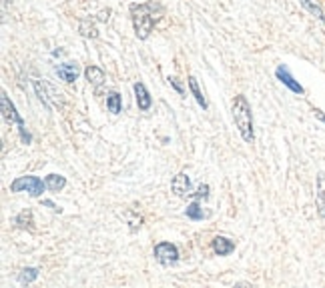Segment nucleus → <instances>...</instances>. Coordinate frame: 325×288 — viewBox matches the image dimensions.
I'll return each mask as SVG.
<instances>
[{
    "label": "nucleus",
    "instance_id": "nucleus-1",
    "mask_svg": "<svg viewBox=\"0 0 325 288\" xmlns=\"http://www.w3.org/2000/svg\"><path fill=\"white\" fill-rule=\"evenodd\" d=\"M161 6L147 2V4H132L130 6V18H132V26L139 38H147L153 26L159 22L161 18Z\"/></svg>",
    "mask_w": 325,
    "mask_h": 288
},
{
    "label": "nucleus",
    "instance_id": "nucleus-2",
    "mask_svg": "<svg viewBox=\"0 0 325 288\" xmlns=\"http://www.w3.org/2000/svg\"><path fill=\"white\" fill-rule=\"evenodd\" d=\"M231 112H233L235 126L239 128L243 140L245 142H253L255 140V134H253V116H251V106H249L247 98L243 94L235 96Z\"/></svg>",
    "mask_w": 325,
    "mask_h": 288
},
{
    "label": "nucleus",
    "instance_id": "nucleus-3",
    "mask_svg": "<svg viewBox=\"0 0 325 288\" xmlns=\"http://www.w3.org/2000/svg\"><path fill=\"white\" fill-rule=\"evenodd\" d=\"M0 104H2V116H4V120L10 122V124H16L22 142H24V144H31V134H29V130H26V124H24L22 116L16 112L14 104L10 102V98H8V94H6L4 90H2V94H0Z\"/></svg>",
    "mask_w": 325,
    "mask_h": 288
},
{
    "label": "nucleus",
    "instance_id": "nucleus-4",
    "mask_svg": "<svg viewBox=\"0 0 325 288\" xmlns=\"http://www.w3.org/2000/svg\"><path fill=\"white\" fill-rule=\"evenodd\" d=\"M44 188H46V184L36 176H20L10 184L12 192H29L31 196H40Z\"/></svg>",
    "mask_w": 325,
    "mask_h": 288
},
{
    "label": "nucleus",
    "instance_id": "nucleus-5",
    "mask_svg": "<svg viewBox=\"0 0 325 288\" xmlns=\"http://www.w3.org/2000/svg\"><path fill=\"white\" fill-rule=\"evenodd\" d=\"M155 258L161 262L163 266H171V264H177L179 260V250L175 244L171 242H159L155 246Z\"/></svg>",
    "mask_w": 325,
    "mask_h": 288
},
{
    "label": "nucleus",
    "instance_id": "nucleus-6",
    "mask_svg": "<svg viewBox=\"0 0 325 288\" xmlns=\"http://www.w3.org/2000/svg\"><path fill=\"white\" fill-rule=\"evenodd\" d=\"M171 188H173V192H175L179 198L191 196V180H189V176H187L185 172H179V174L173 178Z\"/></svg>",
    "mask_w": 325,
    "mask_h": 288
},
{
    "label": "nucleus",
    "instance_id": "nucleus-7",
    "mask_svg": "<svg viewBox=\"0 0 325 288\" xmlns=\"http://www.w3.org/2000/svg\"><path fill=\"white\" fill-rule=\"evenodd\" d=\"M275 74H277V78L289 88V90H293V92H297V94H301L303 92V86L299 84V82H295V78H293L291 74H289V70L285 68V66H279L277 70H275Z\"/></svg>",
    "mask_w": 325,
    "mask_h": 288
},
{
    "label": "nucleus",
    "instance_id": "nucleus-8",
    "mask_svg": "<svg viewBox=\"0 0 325 288\" xmlns=\"http://www.w3.org/2000/svg\"><path fill=\"white\" fill-rule=\"evenodd\" d=\"M132 88H134V96H137V104H139V108H141V110H149V108H151V104H153V100H151L149 90L145 88V84H143V82H137Z\"/></svg>",
    "mask_w": 325,
    "mask_h": 288
},
{
    "label": "nucleus",
    "instance_id": "nucleus-9",
    "mask_svg": "<svg viewBox=\"0 0 325 288\" xmlns=\"http://www.w3.org/2000/svg\"><path fill=\"white\" fill-rule=\"evenodd\" d=\"M235 250V242L233 240H229L225 236H217V238H213V252L219 256H227L231 254Z\"/></svg>",
    "mask_w": 325,
    "mask_h": 288
},
{
    "label": "nucleus",
    "instance_id": "nucleus-10",
    "mask_svg": "<svg viewBox=\"0 0 325 288\" xmlns=\"http://www.w3.org/2000/svg\"><path fill=\"white\" fill-rule=\"evenodd\" d=\"M57 74H59L61 80H65V82H74L76 76H78V66L74 62L59 64V66H57Z\"/></svg>",
    "mask_w": 325,
    "mask_h": 288
},
{
    "label": "nucleus",
    "instance_id": "nucleus-11",
    "mask_svg": "<svg viewBox=\"0 0 325 288\" xmlns=\"http://www.w3.org/2000/svg\"><path fill=\"white\" fill-rule=\"evenodd\" d=\"M315 202H317V212L319 216L325 218V174L317 176V194H315Z\"/></svg>",
    "mask_w": 325,
    "mask_h": 288
},
{
    "label": "nucleus",
    "instance_id": "nucleus-12",
    "mask_svg": "<svg viewBox=\"0 0 325 288\" xmlns=\"http://www.w3.org/2000/svg\"><path fill=\"white\" fill-rule=\"evenodd\" d=\"M85 76H87V80H89L93 86H100V84L106 80L104 72H102L98 66H89V68L85 70Z\"/></svg>",
    "mask_w": 325,
    "mask_h": 288
},
{
    "label": "nucleus",
    "instance_id": "nucleus-13",
    "mask_svg": "<svg viewBox=\"0 0 325 288\" xmlns=\"http://www.w3.org/2000/svg\"><path fill=\"white\" fill-rule=\"evenodd\" d=\"M44 184H46V188L50 192H59L66 186V178L61 176V174H48L46 180H44Z\"/></svg>",
    "mask_w": 325,
    "mask_h": 288
},
{
    "label": "nucleus",
    "instance_id": "nucleus-14",
    "mask_svg": "<svg viewBox=\"0 0 325 288\" xmlns=\"http://www.w3.org/2000/svg\"><path fill=\"white\" fill-rule=\"evenodd\" d=\"M189 88H191V92H193V96H195L197 104H199L201 108H207V100H205L203 92L199 90V84H197L195 76H189Z\"/></svg>",
    "mask_w": 325,
    "mask_h": 288
},
{
    "label": "nucleus",
    "instance_id": "nucleus-15",
    "mask_svg": "<svg viewBox=\"0 0 325 288\" xmlns=\"http://www.w3.org/2000/svg\"><path fill=\"white\" fill-rule=\"evenodd\" d=\"M187 216H189L191 220H203V218L207 216V212L201 208V204H199V202H193V204H189V206H187Z\"/></svg>",
    "mask_w": 325,
    "mask_h": 288
},
{
    "label": "nucleus",
    "instance_id": "nucleus-16",
    "mask_svg": "<svg viewBox=\"0 0 325 288\" xmlns=\"http://www.w3.org/2000/svg\"><path fill=\"white\" fill-rule=\"evenodd\" d=\"M38 278V268H24L20 274H18V282L20 284H31Z\"/></svg>",
    "mask_w": 325,
    "mask_h": 288
},
{
    "label": "nucleus",
    "instance_id": "nucleus-17",
    "mask_svg": "<svg viewBox=\"0 0 325 288\" xmlns=\"http://www.w3.org/2000/svg\"><path fill=\"white\" fill-rule=\"evenodd\" d=\"M106 108L113 112V114H119L121 112V96L117 92H111L106 96Z\"/></svg>",
    "mask_w": 325,
    "mask_h": 288
},
{
    "label": "nucleus",
    "instance_id": "nucleus-18",
    "mask_svg": "<svg viewBox=\"0 0 325 288\" xmlns=\"http://www.w3.org/2000/svg\"><path fill=\"white\" fill-rule=\"evenodd\" d=\"M16 224L20 226V228H33V212L31 210H24V212H20L18 216H16Z\"/></svg>",
    "mask_w": 325,
    "mask_h": 288
},
{
    "label": "nucleus",
    "instance_id": "nucleus-19",
    "mask_svg": "<svg viewBox=\"0 0 325 288\" xmlns=\"http://www.w3.org/2000/svg\"><path fill=\"white\" fill-rule=\"evenodd\" d=\"M301 4H303V6H305V8H307V10L313 14V16H317L319 20H323V12H321V10H319L315 4H311L309 0H301Z\"/></svg>",
    "mask_w": 325,
    "mask_h": 288
},
{
    "label": "nucleus",
    "instance_id": "nucleus-20",
    "mask_svg": "<svg viewBox=\"0 0 325 288\" xmlns=\"http://www.w3.org/2000/svg\"><path fill=\"white\" fill-rule=\"evenodd\" d=\"M191 196H195V198H207L209 196V186L207 184H201L197 192H191Z\"/></svg>",
    "mask_w": 325,
    "mask_h": 288
},
{
    "label": "nucleus",
    "instance_id": "nucleus-21",
    "mask_svg": "<svg viewBox=\"0 0 325 288\" xmlns=\"http://www.w3.org/2000/svg\"><path fill=\"white\" fill-rule=\"evenodd\" d=\"M169 84H171V86H173V88H175L179 94H183V86L177 82V78H171V76H169Z\"/></svg>",
    "mask_w": 325,
    "mask_h": 288
},
{
    "label": "nucleus",
    "instance_id": "nucleus-22",
    "mask_svg": "<svg viewBox=\"0 0 325 288\" xmlns=\"http://www.w3.org/2000/svg\"><path fill=\"white\" fill-rule=\"evenodd\" d=\"M42 204H44V206H48V208H52L55 212H61V208H59L55 202H50V200H42Z\"/></svg>",
    "mask_w": 325,
    "mask_h": 288
},
{
    "label": "nucleus",
    "instance_id": "nucleus-23",
    "mask_svg": "<svg viewBox=\"0 0 325 288\" xmlns=\"http://www.w3.org/2000/svg\"><path fill=\"white\" fill-rule=\"evenodd\" d=\"M315 116H317L319 120H323V122H325V114L321 112V110H315Z\"/></svg>",
    "mask_w": 325,
    "mask_h": 288
},
{
    "label": "nucleus",
    "instance_id": "nucleus-24",
    "mask_svg": "<svg viewBox=\"0 0 325 288\" xmlns=\"http://www.w3.org/2000/svg\"><path fill=\"white\" fill-rule=\"evenodd\" d=\"M10 2H12V0H4V4H10Z\"/></svg>",
    "mask_w": 325,
    "mask_h": 288
}]
</instances>
